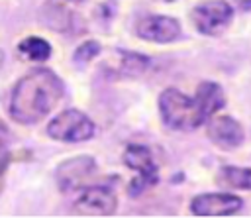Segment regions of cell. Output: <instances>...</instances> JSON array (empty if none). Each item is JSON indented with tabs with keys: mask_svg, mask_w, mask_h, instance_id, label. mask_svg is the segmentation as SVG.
Returning a JSON list of instances; mask_svg holds the SVG:
<instances>
[{
	"mask_svg": "<svg viewBox=\"0 0 251 218\" xmlns=\"http://www.w3.org/2000/svg\"><path fill=\"white\" fill-rule=\"evenodd\" d=\"M161 2H175V0H161Z\"/></svg>",
	"mask_w": 251,
	"mask_h": 218,
	"instance_id": "obj_19",
	"label": "cell"
},
{
	"mask_svg": "<svg viewBox=\"0 0 251 218\" xmlns=\"http://www.w3.org/2000/svg\"><path fill=\"white\" fill-rule=\"evenodd\" d=\"M124 163H126V167L135 171V177L127 187L131 196H137L147 187H153L159 181L157 163H155L153 153H151V149L147 145L129 143L126 147V151H124Z\"/></svg>",
	"mask_w": 251,
	"mask_h": 218,
	"instance_id": "obj_3",
	"label": "cell"
},
{
	"mask_svg": "<svg viewBox=\"0 0 251 218\" xmlns=\"http://www.w3.org/2000/svg\"><path fill=\"white\" fill-rule=\"evenodd\" d=\"M63 92V81L51 69H33L14 86L10 116L18 124H35L59 104Z\"/></svg>",
	"mask_w": 251,
	"mask_h": 218,
	"instance_id": "obj_1",
	"label": "cell"
},
{
	"mask_svg": "<svg viewBox=\"0 0 251 218\" xmlns=\"http://www.w3.org/2000/svg\"><path fill=\"white\" fill-rule=\"evenodd\" d=\"M198 106H200V112L204 116V120L208 122V118H212L214 114H218L224 106H226V96H224V90L218 82L214 81H204L198 84L196 88V94H194Z\"/></svg>",
	"mask_w": 251,
	"mask_h": 218,
	"instance_id": "obj_11",
	"label": "cell"
},
{
	"mask_svg": "<svg viewBox=\"0 0 251 218\" xmlns=\"http://www.w3.org/2000/svg\"><path fill=\"white\" fill-rule=\"evenodd\" d=\"M2 61H4V53H2V49H0V65H2Z\"/></svg>",
	"mask_w": 251,
	"mask_h": 218,
	"instance_id": "obj_18",
	"label": "cell"
},
{
	"mask_svg": "<svg viewBox=\"0 0 251 218\" xmlns=\"http://www.w3.org/2000/svg\"><path fill=\"white\" fill-rule=\"evenodd\" d=\"M18 49H20V53H22L25 59H29V61H45V59H49V55H51V45H49L45 39L37 37V35L25 37V39L18 45Z\"/></svg>",
	"mask_w": 251,
	"mask_h": 218,
	"instance_id": "obj_15",
	"label": "cell"
},
{
	"mask_svg": "<svg viewBox=\"0 0 251 218\" xmlns=\"http://www.w3.org/2000/svg\"><path fill=\"white\" fill-rule=\"evenodd\" d=\"M6 136H8V130H6V126L0 122V153H2L4 143H6Z\"/></svg>",
	"mask_w": 251,
	"mask_h": 218,
	"instance_id": "obj_17",
	"label": "cell"
},
{
	"mask_svg": "<svg viewBox=\"0 0 251 218\" xmlns=\"http://www.w3.org/2000/svg\"><path fill=\"white\" fill-rule=\"evenodd\" d=\"M149 57L135 53V51H120L118 53V63L114 67L116 77L122 79H135L139 75H143L149 69Z\"/></svg>",
	"mask_w": 251,
	"mask_h": 218,
	"instance_id": "obj_12",
	"label": "cell"
},
{
	"mask_svg": "<svg viewBox=\"0 0 251 218\" xmlns=\"http://www.w3.org/2000/svg\"><path fill=\"white\" fill-rule=\"evenodd\" d=\"M206 134L210 137V141L214 145H218L220 149L224 151H229V149H237L243 139H245V132H243V126L231 118V116H212L208 118V128H206Z\"/></svg>",
	"mask_w": 251,
	"mask_h": 218,
	"instance_id": "obj_9",
	"label": "cell"
},
{
	"mask_svg": "<svg viewBox=\"0 0 251 218\" xmlns=\"http://www.w3.org/2000/svg\"><path fill=\"white\" fill-rule=\"evenodd\" d=\"M96 171V161L90 155H76L63 161L55 171V181L63 192H73L82 189L86 181Z\"/></svg>",
	"mask_w": 251,
	"mask_h": 218,
	"instance_id": "obj_6",
	"label": "cell"
},
{
	"mask_svg": "<svg viewBox=\"0 0 251 218\" xmlns=\"http://www.w3.org/2000/svg\"><path fill=\"white\" fill-rule=\"evenodd\" d=\"M118 208V198L108 187H88L75 202V212L82 216H112Z\"/></svg>",
	"mask_w": 251,
	"mask_h": 218,
	"instance_id": "obj_8",
	"label": "cell"
},
{
	"mask_svg": "<svg viewBox=\"0 0 251 218\" xmlns=\"http://www.w3.org/2000/svg\"><path fill=\"white\" fill-rule=\"evenodd\" d=\"M218 183L229 187V189H239V191H251V169L247 167H233V165H224L218 173Z\"/></svg>",
	"mask_w": 251,
	"mask_h": 218,
	"instance_id": "obj_13",
	"label": "cell"
},
{
	"mask_svg": "<svg viewBox=\"0 0 251 218\" xmlns=\"http://www.w3.org/2000/svg\"><path fill=\"white\" fill-rule=\"evenodd\" d=\"M78 2H82V0H49L45 4L47 24L55 29H67L71 24L69 4H78Z\"/></svg>",
	"mask_w": 251,
	"mask_h": 218,
	"instance_id": "obj_14",
	"label": "cell"
},
{
	"mask_svg": "<svg viewBox=\"0 0 251 218\" xmlns=\"http://www.w3.org/2000/svg\"><path fill=\"white\" fill-rule=\"evenodd\" d=\"M243 200L227 192H204L192 198L190 210L194 216H231L237 214Z\"/></svg>",
	"mask_w": 251,
	"mask_h": 218,
	"instance_id": "obj_10",
	"label": "cell"
},
{
	"mask_svg": "<svg viewBox=\"0 0 251 218\" xmlns=\"http://www.w3.org/2000/svg\"><path fill=\"white\" fill-rule=\"evenodd\" d=\"M98 53H100V43H98V41H94V39H88V41H84L82 45H78V47H76V51H75L73 59H75V63L84 65V63H88V61H92Z\"/></svg>",
	"mask_w": 251,
	"mask_h": 218,
	"instance_id": "obj_16",
	"label": "cell"
},
{
	"mask_svg": "<svg viewBox=\"0 0 251 218\" xmlns=\"http://www.w3.org/2000/svg\"><path fill=\"white\" fill-rule=\"evenodd\" d=\"M231 18H233V8L226 0H206L196 4L190 12V20L194 27L210 37L220 35L229 26Z\"/></svg>",
	"mask_w": 251,
	"mask_h": 218,
	"instance_id": "obj_5",
	"label": "cell"
},
{
	"mask_svg": "<svg viewBox=\"0 0 251 218\" xmlns=\"http://www.w3.org/2000/svg\"><path fill=\"white\" fill-rule=\"evenodd\" d=\"M137 37L153 43H171L180 37V24L175 18L161 16V14H149L143 16L135 24Z\"/></svg>",
	"mask_w": 251,
	"mask_h": 218,
	"instance_id": "obj_7",
	"label": "cell"
},
{
	"mask_svg": "<svg viewBox=\"0 0 251 218\" xmlns=\"http://www.w3.org/2000/svg\"><path fill=\"white\" fill-rule=\"evenodd\" d=\"M94 132H96L94 122L86 114L73 108L57 114L47 124V136L57 141H69V143L86 141L94 136Z\"/></svg>",
	"mask_w": 251,
	"mask_h": 218,
	"instance_id": "obj_4",
	"label": "cell"
},
{
	"mask_svg": "<svg viewBox=\"0 0 251 218\" xmlns=\"http://www.w3.org/2000/svg\"><path fill=\"white\" fill-rule=\"evenodd\" d=\"M159 112H161V120L171 130L190 132V130L200 128L206 122L196 98L194 96L190 98L176 88H165L161 92Z\"/></svg>",
	"mask_w": 251,
	"mask_h": 218,
	"instance_id": "obj_2",
	"label": "cell"
}]
</instances>
